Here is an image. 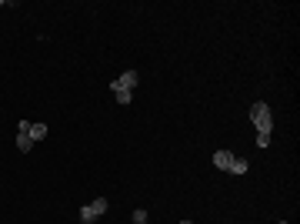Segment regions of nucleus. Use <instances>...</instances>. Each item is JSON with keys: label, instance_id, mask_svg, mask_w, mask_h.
Segmentation results:
<instances>
[{"label": "nucleus", "instance_id": "nucleus-11", "mask_svg": "<svg viewBox=\"0 0 300 224\" xmlns=\"http://www.w3.org/2000/svg\"><path fill=\"white\" fill-rule=\"evenodd\" d=\"M277 224H290V221H277Z\"/></svg>", "mask_w": 300, "mask_h": 224}, {"label": "nucleus", "instance_id": "nucleus-4", "mask_svg": "<svg viewBox=\"0 0 300 224\" xmlns=\"http://www.w3.org/2000/svg\"><path fill=\"white\" fill-rule=\"evenodd\" d=\"M17 151H33V141H30V134H27V121H20L17 124Z\"/></svg>", "mask_w": 300, "mask_h": 224}, {"label": "nucleus", "instance_id": "nucleus-10", "mask_svg": "<svg viewBox=\"0 0 300 224\" xmlns=\"http://www.w3.org/2000/svg\"><path fill=\"white\" fill-rule=\"evenodd\" d=\"M180 224H194V221H180Z\"/></svg>", "mask_w": 300, "mask_h": 224}, {"label": "nucleus", "instance_id": "nucleus-6", "mask_svg": "<svg viewBox=\"0 0 300 224\" xmlns=\"http://www.w3.org/2000/svg\"><path fill=\"white\" fill-rule=\"evenodd\" d=\"M27 134H30L33 144H37V141H44V137H47V124H30V121H27Z\"/></svg>", "mask_w": 300, "mask_h": 224}, {"label": "nucleus", "instance_id": "nucleus-7", "mask_svg": "<svg viewBox=\"0 0 300 224\" xmlns=\"http://www.w3.org/2000/svg\"><path fill=\"white\" fill-rule=\"evenodd\" d=\"M247 171H250V161H247V157H233V164H230L227 174H247Z\"/></svg>", "mask_w": 300, "mask_h": 224}, {"label": "nucleus", "instance_id": "nucleus-1", "mask_svg": "<svg viewBox=\"0 0 300 224\" xmlns=\"http://www.w3.org/2000/svg\"><path fill=\"white\" fill-rule=\"evenodd\" d=\"M250 121H254L257 134H274V114H270V107H267L264 101H257L254 107H250Z\"/></svg>", "mask_w": 300, "mask_h": 224}, {"label": "nucleus", "instance_id": "nucleus-8", "mask_svg": "<svg viewBox=\"0 0 300 224\" xmlns=\"http://www.w3.org/2000/svg\"><path fill=\"white\" fill-rule=\"evenodd\" d=\"M113 97H117V104H123V107H127V104L133 101V90H117Z\"/></svg>", "mask_w": 300, "mask_h": 224}, {"label": "nucleus", "instance_id": "nucleus-5", "mask_svg": "<svg viewBox=\"0 0 300 224\" xmlns=\"http://www.w3.org/2000/svg\"><path fill=\"white\" fill-rule=\"evenodd\" d=\"M233 151H213V168L217 171H230V164H233Z\"/></svg>", "mask_w": 300, "mask_h": 224}, {"label": "nucleus", "instance_id": "nucleus-2", "mask_svg": "<svg viewBox=\"0 0 300 224\" xmlns=\"http://www.w3.org/2000/svg\"><path fill=\"white\" fill-rule=\"evenodd\" d=\"M100 214H107V198H94L90 204L80 208V224H94Z\"/></svg>", "mask_w": 300, "mask_h": 224}, {"label": "nucleus", "instance_id": "nucleus-3", "mask_svg": "<svg viewBox=\"0 0 300 224\" xmlns=\"http://www.w3.org/2000/svg\"><path fill=\"white\" fill-rule=\"evenodd\" d=\"M137 80H140V77H137V70H123L117 80H110V90H113V94H117V90H133V87H137Z\"/></svg>", "mask_w": 300, "mask_h": 224}, {"label": "nucleus", "instance_id": "nucleus-9", "mask_svg": "<svg viewBox=\"0 0 300 224\" xmlns=\"http://www.w3.org/2000/svg\"><path fill=\"white\" fill-rule=\"evenodd\" d=\"M147 218H150V214H147L144 208H137V211H133V224H147Z\"/></svg>", "mask_w": 300, "mask_h": 224}]
</instances>
